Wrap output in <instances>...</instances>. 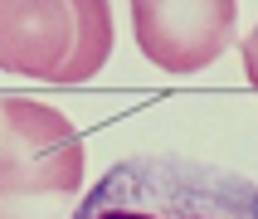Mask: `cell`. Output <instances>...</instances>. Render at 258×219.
<instances>
[{
    "label": "cell",
    "mask_w": 258,
    "mask_h": 219,
    "mask_svg": "<svg viewBox=\"0 0 258 219\" xmlns=\"http://www.w3.org/2000/svg\"><path fill=\"white\" fill-rule=\"evenodd\" d=\"M69 0H0V68L5 73L54 83V73L69 58Z\"/></svg>",
    "instance_id": "4"
},
{
    "label": "cell",
    "mask_w": 258,
    "mask_h": 219,
    "mask_svg": "<svg viewBox=\"0 0 258 219\" xmlns=\"http://www.w3.org/2000/svg\"><path fill=\"white\" fill-rule=\"evenodd\" d=\"M83 195V136L39 98H0V219H63Z\"/></svg>",
    "instance_id": "2"
},
{
    "label": "cell",
    "mask_w": 258,
    "mask_h": 219,
    "mask_svg": "<svg viewBox=\"0 0 258 219\" xmlns=\"http://www.w3.org/2000/svg\"><path fill=\"white\" fill-rule=\"evenodd\" d=\"M69 20H73L69 58L54 73V83H63V88L98 78V68L112 54V5L107 0H69Z\"/></svg>",
    "instance_id": "5"
},
{
    "label": "cell",
    "mask_w": 258,
    "mask_h": 219,
    "mask_svg": "<svg viewBox=\"0 0 258 219\" xmlns=\"http://www.w3.org/2000/svg\"><path fill=\"white\" fill-rule=\"evenodd\" d=\"M244 68H248V78H253V88H258V29L244 39Z\"/></svg>",
    "instance_id": "6"
},
{
    "label": "cell",
    "mask_w": 258,
    "mask_h": 219,
    "mask_svg": "<svg viewBox=\"0 0 258 219\" xmlns=\"http://www.w3.org/2000/svg\"><path fill=\"white\" fill-rule=\"evenodd\" d=\"M73 219H258V185L215 161L132 156L78 195Z\"/></svg>",
    "instance_id": "1"
},
{
    "label": "cell",
    "mask_w": 258,
    "mask_h": 219,
    "mask_svg": "<svg viewBox=\"0 0 258 219\" xmlns=\"http://www.w3.org/2000/svg\"><path fill=\"white\" fill-rule=\"evenodd\" d=\"M239 0H132V34L156 68L200 73L234 44Z\"/></svg>",
    "instance_id": "3"
}]
</instances>
